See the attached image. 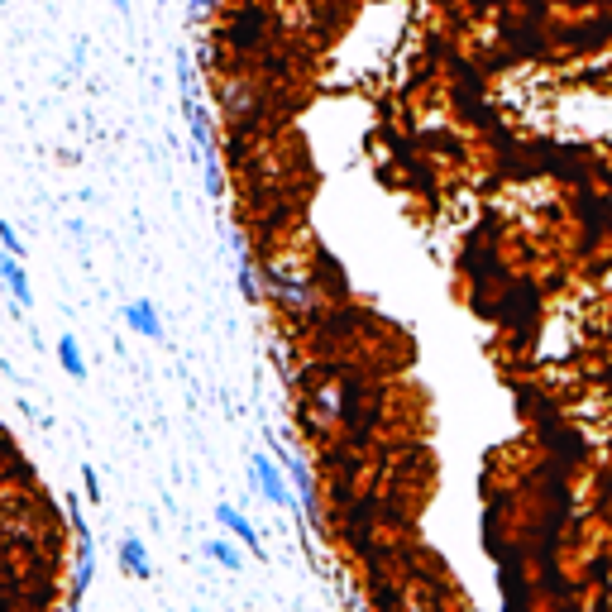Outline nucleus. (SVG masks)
Wrapping results in <instances>:
<instances>
[{
    "mask_svg": "<svg viewBox=\"0 0 612 612\" xmlns=\"http://www.w3.org/2000/svg\"><path fill=\"white\" fill-rule=\"evenodd\" d=\"M177 87H182V115H187V130H192V149H197L206 192L220 197V192H225V173H220L216 125H211V106L201 101V77H197V67H192L187 53H177Z\"/></svg>",
    "mask_w": 612,
    "mask_h": 612,
    "instance_id": "1",
    "label": "nucleus"
},
{
    "mask_svg": "<svg viewBox=\"0 0 612 612\" xmlns=\"http://www.w3.org/2000/svg\"><path fill=\"white\" fill-rule=\"evenodd\" d=\"M220 39L225 48L235 53V58H268L278 39H273V20H268V10H263L259 0H240V5H230V15L220 24Z\"/></svg>",
    "mask_w": 612,
    "mask_h": 612,
    "instance_id": "2",
    "label": "nucleus"
},
{
    "mask_svg": "<svg viewBox=\"0 0 612 612\" xmlns=\"http://www.w3.org/2000/svg\"><path fill=\"white\" fill-rule=\"evenodd\" d=\"M249 474H254V483L263 488V498L273 507H297V498H292V488H287V479H283V469H278V459L249 455Z\"/></svg>",
    "mask_w": 612,
    "mask_h": 612,
    "instance_id": "3",
    "label": "nucleus"
},
{
    "mask_svg": "<svg viewBox=\"0 0 612 612\" xmlns=\"http://www.w3.org/2000/svg\"><path fill=\"white\" fill-rule=\"evenodd\" d=\"M0 287L10 292V302H15V311H29V306H34V287H29L24 259H15V254H5V249H0Z\"/></svg>",
    "mask_w": 612,
    "mask_h": 612,
    "instance_id": "4",
    "label": "nucleus"
},
{
    "mask_svg": "<svg viewBox=\"0 0 612 612\" xmlns=\"http://www.w3.org/2000/svg\"><path fill=\"white\" fill-rule=\"evenodd\" d=\"M125 326H130L134 335H144V340H163V316H158V306H153L149 297L125 302Z\"/></svg>",
    "mask_w": 612,
    "mask_h": 612,
    "instance_id": "5",
    "label": "nucleus"
},
{
    "mask_svg": "<svg viewBox=\"0 0 612 612\" xmlns=\"http://www.w3.org/2000/svg\"><path fill=\"white\" fill-rule=\"evenodd\" d=\"M579 216L589 225L593 235H608L612 230V201L603 192H579Z\"/></svg>",
    "mask_w": 612,
    "mask_h": 612,
    "instance_id": "6",
    "label": "nucleus"
},
{
    "mask_svg": "<svg viewBox=\"0 0 612 612\" xmlns=\"http://www.w3.org/2000/svg\"><path fill=\"white\" fill-rule=\"evenodd\" d=\"M216 522L225 526V531H230V536H240L244 546L254 550V555H263V546H259V531H254V522H249V517H244L240 507H230V503H220L216 507Z\"/></svg>",
    "mask_w": 612,
    "mask_h": 612,
    "instance_id": "7",
    "label": "nucleus"
},
{
    "mask_svg": "<svg viewBox=\"0 0 612 612\" xmlns=\"http://www.w3.org/2000/svg\"><path fill=\"white\" fill-rule=\"evenodd\" d=\"M120 565L130 569L134 579H153V560H149V546L139 536H125L120 541Z\"/></svg>",
    "mask_w": 612,
    "mask_h": 612,
    "instance_id": "8",
    "label": "nucleus"
},
{
    "mask_svg": "<svg viewBox=\"0 0 612 612\" xmlns=\"http://www.w3.org/2000/svg\"><path fill=\"white\" fill-rule=\"evenodd\" d=\"M58 364H63L67 378H87V359H82V345H77V335H58Z\"/></svg>",
    "mask_w": 612,
    "mask_h": 612,
    "instance_id": "9",
    "label": "nucleus"
},
{
    "mask_svg": "<svg viewBox=\"0 0 612 612\" xmlns=\"http://www.w3.org/2000/svg\"><path fill=\"white\" fill-rule=\"evenodd\" d=\"M0 249H5V254H15V259H24V240H20V230H15L10 220H0Z\"/></svg>",
    "mask_w": 612,
    "mask_h": 612,
    "instance_id": "10",
    "label": "nucleus"
},
{
    "mask_svg": "<svg viewBox=\"0 0 612 612\" xmlns=\"http://www.w3.org/2000/svg\"><path fill=\"white\" fill-rule=\"evenodd\" d=\"M206 555H211L216 565H225V569H240V555L225 546V541H206Z\"/></svg>",
    "mask_w": 612,
    "mask_h": 612,
    "instance_id": "11",
    "label": "nucleus"
},
{
    "mask_svg": "<svg viewBox=\"0 0 612 612\" xmlns=\"http://www.w3.org/2000/svg\"><path fill=\"white\" fill-rule=\"evenodd\" d=\"M220 5H225V0H192V5H187V20H192V24H206L220 10Z\"/></svg>",
    "mask_w": 612,
    "mask_h": 612,
    "instance_id": "12",
    "label": "nucleus"
},
{
    "mask_svg": "<svg viewBox=\"0 0 612 612\" xmlns=\"http://www.w3.org/2000/svg\"><path fill=\"white\" fill-rule=\"evenodd\" d=\"M82 483H87L91 503H101V479H96V469H82Z\"/></svg>",
    "mask_w": 612,
    "mask_h": 612,
    "instance_id": "13",
    "label": "nucleus"
},
{
    "mask_svg": "<svg viewBox=\"0 0 612 612\" xmlns=\"http://www.w3.org/2000/svg\"><path fill=\"white\" fill-rule=\"evenodd\" d=\"M110 5H115V10H120V15H130V0H110Z\"/></svg>",
    "mask_w": 612,
    "mask_h": 612,
    "instance_id": "14",
    "label": "nucleus"
}]
</instances>
